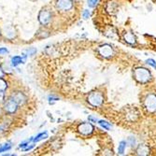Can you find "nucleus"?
Listing matches in <instances>:
<instances>
[{"label":"nucleus","instance_id":"f257e3e1","mask_svg":"<svg viewBox=\"0 0 156 156\" xmlns=\"http://www.w3.org/2000/svg\"><path fill=\"white\" fill-rule=\"evenodd\" d=\"M134 77L140 83H147L152 79V74L147 68L137 67L134 71Z\"/></svg>","mask_w":156,"mask_h":156},{"label":"nucleus","instance_id":"f03ea898","mask_svg":"<svg viewBox=\"0 0 156 156\" xmlns=\"http://www.w3.org/2000/svg\"><path fill=\"white\" fill-rule=\"evenodd\" d=\"M88 103L93 106V107H99L101 106L104 102V96L102 93L100 92H93L89 94V96L87 98Z\"/></svg>","mask_w":156,"mask_h":156},{"label":"nucleus","instance_id":"7ed1b4c3","mask_svg":"<svg viewBox=\"0 0 156 156\" xmlns=\"http://www.w3.org/2000/svg\"><path fill=\"white\" fill-rule=\"evenodd\" d=\"M144 107L150 113L156 111V94H149L146 95L144 99Z\"/></svg>","mask_w":156,"mask_h":156},{"label":"nucleus","instance_id":"20e7f679","mask_svg":"<svg viewBox=\"0 0 156 156\" xmlns=\"http://www.w3.org/2000/svg\"><path fill=\"white\" fill-rule=\"evenodd\" d=\"M98 53L104 58H109L114 54V50L109 44H104L98 47Z\"/></svg>","mask_w":156,"mask_h":156},{"label":"nucleus","instance_id":"39448f33","mask_svg":"<svg viewBox=\"0 0 156 156\" xmlns=\"http://www.w3.org/2000/svg\"><path fill=\"white\" fill-rule=\"evenodd\" d=\"M94 126L92 123H80L78 126V131L79 132L83 135H91L94 132Z\"/></svg>","mask_w":156,"mask_h":156},{"label":"nucleus","instance_id":"423d86ee","mask_svg":"<svg viewBox=\"0 0 156 156\" xmlns=\"http://www.w3.org/2000/svg\"><path fill=\"white\" fill-rule=\"evenodd\" d=\"M56 7L62 11H67L73 8V1L72 0H57Z\"/></svg>","mask_w":156,"mask_h":156},{"label":"nucleus","instance_id":"0eeeda50","mask_svg":"<svg viewBox=\"0 0 156 156\" xmlns=\"http://www.w3.org/2000/svg\"><path fill=\"white\" fill-rule=\"evenodd\" d=\"M51 19H52V13L49 11H47V9H42L38 14V21L43 26H47L51 22Z\"/></svg>","mask_w":156,"mask_h":156},{"label":"nucleus","instance_id":"6e6552de","mask_svg":"<svg viewBox=\"0 0 156 156\" xmlns=\"http://www.w3.org/2000/svg\"><path fill=\"white\" fill-rule=\"evenodd\" d=\"M17 108H18V104L15 102L12 98L9 99L8 101L5 103V106H4L5 111H6L7 113H9V114L14 113L17 110Z\"/></svg>","mask_w":156,"mask_h":156},{"label":"nucleus","instance_id":"1a4fd4ad","mask_svg":"<svg viewBox=\"0 0 156 156\" xmlns=\"http://www.w3.org/2000/svg\"><path fill=\"white\" fill-rule=\"evenodd\" d=\"M15 102H16L18 105H22L23 104L24 102L26 101V95H24L23 93L21 92H16V93H14L12 94V97H11Z\"/></svg>","mask_w":156,"mask_h":156},{"label":"nucleus","instance_id":"9d476101","mask_svg":"<svg viewBox=\"0 0 156 156\" xmlns=\"http://www.w3.org/2000/svg\"><path fill=\"white\" fill-rule=\"evenodd\" d=\"M150 152V148L148 147L147 145H145V144L138 145V147H137V150H135V152H137L138 155H142V156L149 155Z\"/></svg>","mask_w":156,"mask_h":156},{"label":"nucleus","instance_id":"9b49d317","mask_svg":"<svg viewBox=\"0 0 156 156\" xmlns=\"http://www.w3.org/2000/svg\"><path fill=\"white\" fill-rule=\"evenodd\" d=\"M123 39L125 40V42H127L131 45L135 44L137 42V38H135V36L131 32H126L123 35Z\"/></svg>","mask_w":156,"mask_h":156},{"label":"nucleus","instance_id":"f8f14e48","mask_svg":"<svg viewBox=\"0 0 156 156\" xmlns=\"http://www.w3.org/2000/svg\"><path fill=\"white\" fill-rule=\"evenodd\" d=\"M23 60L22 59L21 56H14L11 59V64H12V65H14V67H16V65L23 63Z\"/></svg>","mask_w":156,"mask_h":156},{"label":"nucleus","instance_id":"ddd939ff","mask_svg":"<svg viewBox=\"0 0 156 156\" xmlns=\"http://www.w3.org/2000/svg\"><path fill=\"white\" fill-rule=\"evenodd\" d=\"M48 138V134H47V132L41 133V134L38 135L37 137L34 138V142H38V141H40V140L45 139V138Z\"/></svg>","mask_w":156,"mask_h":156},{"label":"nucleus","instance_id":"4468645a","mask_svg":"<svg viewBox=\"0 0 156 156\" xmlns=\"http://www.w3.org/2000/svg\"><path fill=\"white\" fill-rule=\"evenodd\" d=\"M125 148H126V142L125 141H122L120 142L119 144V148H118V152L120 154H123L124 150H125Z\"/></svg>","mask_w":156,"mask_h":156},{"label":"nucleus","instance_id":"2eb2a0df","mask_svg":"<svg viewBox=\"0 0 156 156\" xmlns=\"http://www.w3.org/2000/svg\"><path fill=\"white\" fill-rule=\"evenodd\" d=\"M7 87H8L7 82H5V80L2 78H0V94L3 93L5 90L7 89Z\"/></svg>","mask_w":156,"mask_h":156},{"label":"nucleus","instance_id":"dca6fc26","mask_svg":"<svg viewBox=\"0 0 156 156\" xmlns=\"http://www.w3.org/2000/svg\"><path fill=\"white\" fill-rule=\"evenodd\" d=\"M101 126L103 127V128H105L106 130H109L110 129V127H111V125H110V123H108V122H106V121H99V123H98Z\"/></svg>","mask_w":156,"mask_h":156},{"label":"nucleus","instance_id":"f3484780","mask_svg":"<svg viewBox=\"0 0 156 156\" xmlns=\"http://www.w3.org/2000/svg\"><path fill=\"white\" fill-rule=\"evenodd\" d=\"M11 143H6V144H4V145L1 146V147H0V152H6V150H11Z\"/></svg>","mask_w":156,"mask_h":156},{"label":"nucleus","instance_id":"a211bd4d","mask_svg":"<svg viewBox=\"0 0 156 156\" xmlns=\"http://www.w3.org/2000/svg\"><path fill=\"white\" fill-rule=\"evenodd\" d=\"M97 2H98V0H88V5H89V7L94 8L95 5L97 4Z\"/></svg>","mask_w":156,"mask_h":156},{"label":"nucleus","instance_id":"6ab92c4d","mask_svg":"<svg viewBox=\"0 0 156 156\" xmlns=\"http://www.w3.org/2000/svg\"><path fill=\"white\" fill-rule=\"evenodd\" d=\"M146 62H147L148 65H152V67H156V62L154 61V60H152V59H148Z\"/></svg>","mask_w":156,"mask_h":156},{"label":"nucleus","instance_id":"aec40b11","mask_svg":"<svg viewBox=\"0 0 156 156\" xmlns=\"http://www.w3.org/2000/svg\"><path fill=\"white\" fill-rule=\"evenodd\" d=\"M90 16V11H87V9H85V11H83V18L84 19H88Z\"/></svg>","mask_w":156,"mask_h":156},{"label":"nucleus","instance_id":"412c9836","mask_svg":"<svg viewBox=\"0 0 156 156\" xmlns=\"http://www.w3.org/2000/svg\"><path fill=\"white\" fill-rule=\"evenodd\" d=\"M36 52H37L36 49H30V50H27V51H26V52H27L29 55H33Z\"/></svg>","mask_w":156,"mask_h":156},{"label":"nucleus","instance_id":"4be33fe9","mask_svg":"<svg viewBox=\"0 0 156 156\" xmlns=\"http://www.w3.org/2000/svg\"><path fill=\"white\" fill-rule=\"evenodd\" d=\"M128 141L130 142V145L132 146V147H133V146L135 144V138H129Z\"/></svg>","mask_w":156,"mask_h":156},{"label":"nucleus","instance_id":"5701e85b","mask_svg":"<svg viewBox=\"0 0 156 156\" xmlns=\"http://www.w3.org/2000/svg\"><path fill=\"white\" fill-rule=\"evenodd\" d=\"M8 52V50L6 48H0V54H5Z\"/></svg>","mask_w":156,"mask_h":156},{"label":"nucleus","instance_id":"b1692460","mask_svg":"<svg viewBox=\"0 0 156 156\" xmlns=\"http://www.w3.org/2000/svg\"><path fill=\"white\" fill-rule=\"evenodd\" d=\"M4 71H3V69L1 67V65H0V78H3L4 77Z\"/></svg>","mask_w":156,"mask_h":156}]
</instances>
